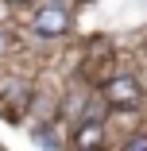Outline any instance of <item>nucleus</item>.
Masks as SVG:
<instances>
[{
  "mask_svg": "<svg viewBox=\"0 0 147 151\" xmlns=\"http://www.w3.org/2000/svg\"><path fill=\"white\" fill-rule=\"evenodd\" d=\"M105 101H108V105H116V109H139L143 93H139V85H136V78L120 74V78H112V81L105 85Z\"/></svg>",
  "mask_w": 147,
  "mask_h": 151,
  "instance_id": "f257e3e1",
  "label": "nucleus"
},
{
  "mask_svg": "<svg viewBox=\"0 0 147 151\" xmlns=\"http://www.w3.org/2000/svg\"><path fill=\"white\" fill-rule=\"evenodd\" d=\"M31 27H35V35H43V39H58V35H66V27H70V16H66V8H58V4H47V8H39V12H35Z\"/></svg>",
  "mask_w": 147,
  "mask_h": 151,
  "instance_id": "f03ea898",
  "label": "nucleus"
},
{
  "mask_svg": "<svg viewBox=\"0 0 147 151\" xmlns=\"http://www.w3.org/2000/svg\"><path fill=\"white\" fill-rule=\"evenodd\" d=\"M74 143H77V151H97L105 143V124L101 120H81L74 128Z\"/></svg>",
  "mask_w": 147,
  "mask_h": 151,
  "instance_id": "7ed1b4c3",
  "label": "nucleus"
},
{
  "mask_svg": "<svg viewBox=\"0 0 147 151\" xmlns=\"http://www.w3.org/2000/svg\"><path fill=\"white\" fill-rule=\"evenodd\" d=\"M124 151H147V136H136V139H132Z\"/></svg>",
  "mask_w": 147,
  "mask_h": 151,
  "instance_id": "20e7f679",
  "label": "nucleus"
},
{
  "mask_svg": "<svg viewBox=\"0 0 147 151\" xmlns=\"http://www.w3.org/2000/svg\"><path fill=\"white\" fill-rule=\"evenodd\" d=\"M8 47H12V39H8V31H0V54H4Z\"/></svg>",
  "mask_w": 147,
  "mask_h": 151,
  "instance_id": "39448f33",
  "label": "nucleus"
},
{
  "mask_svg": "<svg viewBox=\"0 0 147 151\" xmlns=\"http://www.w3.org/2000/svg\"><path fill=\"white\" fill-rule=\"evenodd\" d=\"M4 4H23V0H4Z\"/></svg>",
  "mask_w": 147,
  "mask_h": 151,
  "instance_id": "423d86ee",
  "label": "nucleus"
}]
</instances>
